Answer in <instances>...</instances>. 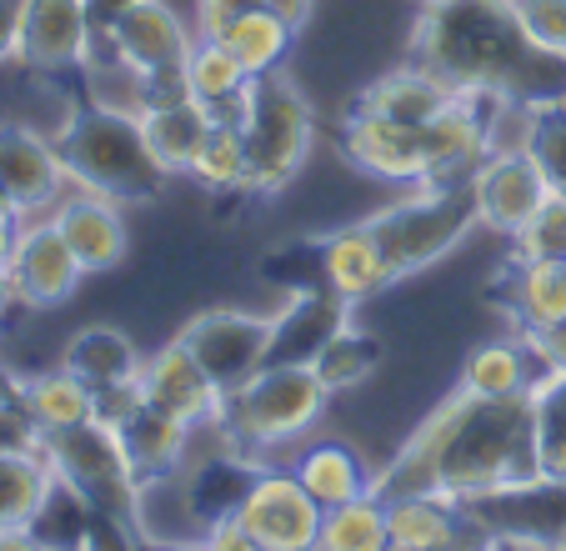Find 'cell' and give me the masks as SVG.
I'll list each match as a JSON object with an SVG mask.
<instances>
[{
    "label": "cell",
    "instance_id": "obj_1",
    "mask_svg": "<svg viewBox=\"0 0 566 551\" xmlns=\"http://www.w3.org/2000/svg\"><path fill=\"white\" fill-rule=\"evenodd\" d=\"M542 456H536V412L532 396L486 402V396L457 392L411 432L396 461L376 471L371 491L407 497L431 491L457 507L502 501L522 491H542Z\"/></svg>",
    "mask_w": 566,
    "mask_h": 551
},
{
    "label": "cell",
    "instance_id": "obj_2",
    "mask_svg": "<svg viewBox=\"0 0 566 551\" xmlns=\"http://www.w3.org/2000/svg\"><path fill=\"white\" fill-rule=\"evenodd\" d=\"M411 61L437 71L461 96L502 106H546L566 96V61L536 51L516 0H437L411 35Z\"/></svg>",
    "mask_w": 566,
    "mask_h": 551
},
{
    "label": "cell",
    "instance_id": "obj_3",
    "mask_svg": "<svg viewBox=\"0 0 566 551\" xmlns=\"http://www.w3.org/2000/svg\"><path fill=\"white\" fill-rule=\"evenodd\" d=\"M55 146H61L65 176H71L75 191L106 196L116 206H136L166 186V170L150 156L146 136H140V121L130 111H111V106H75L71 116L55 131Z\"/></svg>",
    "mask_w": 566,
    "mask_h": 551
},
{
    "label": "cell",
    "instance_id": "obj_4",
    "mask_svg": "<svg viewBox=\"0 0 566 551\" xmlns=\"http://www.w3.org/2000/svg\"><path fill=\"white\" fill-rule=\"evenodd\" d=\"M326 402H332V386L321 382L316 366H306V361H271L247 386L226 392L216 432L226 436V446L235 456L276 451V446L301 441L321 422Z\"/></svg>",
    "mask_w": 566,
    "mask_h": 551
},
{
    "label": "cell",
    "instance_id": "obj_5",
    "mask_svg": "<svg viewBox=\"0 0 566 551\" xmlns=\"http://www.w3.org/2000/svg\"><path fill=\"white\" fill-rule=\"evenodd\" d=\"M366 226L376 231L386 266L401 281V276H417L427 266H437L441 256L457 251L481 226V216H476L471 180H431V186H411L401 201L366 216Z\"/></svg>",
    "mask_w": 566,
    "mask_h": 551
},
{
    "label": "cell",
    "instance_id": "obj_6",
    "mask_svg": "<svg viewBox=\"0 0 566 551\" xmlns=\"http://www.w3.org/2000/svg\"><path fill=\"white\" fill-rule=\"evenodd\" d=\"M45 461H51L55 481H61L91 517L126 521V527H136L140 537H146V527H140L146 487H140L136 467H130L126 436H120L116 426H106V422L91 416L86 426L51 432L45 436Z\"/></svg>",
    "mask_w": 566,
    "mask_h": 551
},
{
    "label": "cell",
    "instance_id": "obj_7",
    "mask_svg": "<svg viewBox=\"0 0 566 551\" xmlns=\"http://www.w3.org/2000/svg\"><path fill=\"white\" fill-rule=\"evenodd\" d=\"M235 121H241L251 156V191L271 196L291 186L311 156V141H316V116H311V101L296 91V81H286L281 71L251 81Z\"/></svg>",
    "mask_w": 566,
    "mask_h": 551
},
{
    "label": "cell",
    "instance_id": "obj_8",
    "mask_svg": "<svg viewBox=\"0 0 566 551\" xmlns=\"http://www.w3.org/2000/svg\"><path fill=\"white\" fill-rule=\"evenodd\" d=\"M231 517L251 531V541L266 551H316L321 541V507L306 487L296 481V471L281 467H256L241 481V497H235Z\"/></svg>",
    "mask_w": 566,
    "mask_h": 551
},
{
    "label": "cell",
    "instance_id": "obj_9",
    "mask_svg": "<svg viewBox=\"0 0 566 551\" xmlns=\"http://www.w3.org/2000/svg\"><path fill=\"white\" fill-rule=\"evenodd\" d=\"M471 196H476V216L481 226H492L512 241L536 211L556 196L546 166L536 160L532 146L512 141V146H492L486 160L471 170Z\"/></svg>",
    "mask_w": 566,
    "mask_h": 551
},
{
    "label": "cell",
    "instance_id": "obj_10",
    "mask_svg": "<svg viewBox=\"0 0 566 551\" xmlns=\"http://www.w3.org/2000/svg\"><path fill=\"white\" fill-rule=\"evenodd\" d=\"M271 316H251V311H201L181 326V341L196 361H201L211 382L221 392L247 386L261 366H271Z\"/></svg>",
    "mask_w": 566,
    "mask_h": 551
},
{
    "label": "cell",
    "instance_id": "obj_11",
    "mask_svg": "<svg viewBox=\"0 0 566 551\" xmlns=\"http://www.w3.org/2000/svg\"><path fill=\"white\" fill-rule=\"evenodd\" d=\"M6 281H11L15 306L55 311L86 281V266L71 256V246L55 231L51 216H25L21 231H15L11 261H6Z\"/></svg>",
    "mask_w": 566,
    "mask_h": 551
},
{
    "label": "cell",
    "instance_id": "obj_12",
    "mask_svg": "<svg viewBox=\"0 0 566 551\" xmlns=\"http://www.w3.org/2000/svg\"><path fill=\"white\" fill-rule=\"evenodd\" d=\"M342 150L361 176H376L386 186H431V156L421 126H401V121L371 116V111L352 106L342 121Z\"/></svg>",
    "mask_w": 566,
    "mask_h": 551
},
{
    "label": "cell",
    "instance_id": "obj_13",
    "mask_svg": "<svg viewBox=\"0 0 566 551\" xmlns=\"http://www.w3.org/2000/svg\"><path fill=\"white\" fill-rule=\"evenodd\" d=\"M196 35L201 31L181 21V11H176L171 0H146L130 15H120L106 35H96V45H106L140 81H150V75H181Z\"/></svg>",
    "mask_w": 566,
    "mask_h": 551
},
{
    "label": "cell",
    "instance_id": "obj_14",
    "mask_svg": "<svg viewBox=\"0 0 566 551\" xmlns=\"http://www.w3.org/2000/svg\"><path fill=\"white\" fill-rule=\"evenodd\" d=\"M0 191L11 196V206L21 216H51L55 201L71 191L55 136L0 121Z\"/></svg>",
    "mask_w": 566,
    "mask_h": 551
},
{
    "label": "cell",
    "instance_id": "obj_15",
    "mask_svg": "<svg viewBox=\"0 0 566 551\" xmlns=\"http://www.w3.org/2000/svg\"><path fill=\"white\" fill-rule=\"evenodd\" d=\"M91 51H96V25H91L86 0H25L21 55H15L21 65L41 75L86 71Z\"/></svg>",
    "mask_w": 566,
    "mask_h": 551
},
{
    "label": "cell",
    "instance_id": "obj_16",
    "mask_svg": "<svg viewBox=\"0 0 566 551\" xmlns=\"http://www.w3.org/2000/svg\"><path fill=\"white\" fill-rule=\"evenodd\" d=\"M140 382H146V402L150 406L181 416V422H191V426H216V416H221L226 392L211 382V372H206L201 361L186 351L181 336L166 341L156 356H146Z\"/></svg>",
    "mask_w": 566,
    "mask_h": 551
},
{
    "label": "cell",
    "instance_id": "obj_17",
    "mask_svg": "<svg viewBox=\"0 0 566 551\" xmlns=\"http://www.w3.org/2000/svg\"><path fill=\"white\" fill-rule=\"evenodd\" d=\"M51 221H55V231L65 236L71 256L86 266V276L111 271V266H120V256H126V216H120V206L106 201V196H91V191H75L71 186V191L55 201Z\"/></svg>",
    "mask_w": 566,
    "mask_h": 551
},
{
    "label": "cell",
    "instance_id": "obj_18",
    "mask_svg": "<svg viewBox=\"0 0 566 551\" xmlns=\"http://www.w3.org/2000/svg\"><path fill=\"white\" fill-rule=\"evenodd\" d=\"M276 336H271V361H306L316 366V356L332 346V336H342L352 326V301L326 291H296L281 306V316H271Z\"/></svg>",
    "mask_w": 566,
    "mask_h": 551
},
{
    "label": "cell",
    "instance_id": "obj_19",
    "mask_svg": "<svg viewBox=\"0 0 566 551\" xmlns=\"http://www.w3.org/2000/svg\"><path fill=\"white\" fill-rule=\"evenodd\" d=\"M316 261H321V281H326L336 297L352 301V306H361V301L381 297V291L396 281L391 266H386L381 241H376V231H371L366 221L332 231L326 241L316 246Z\"/></svg>",
    "mask_w": 566,
    "mask_h": 551
},
{
    "label": "cell",
    "instance_id": "obj_20",
    "mask_svg": "<svg viewBox=\"0 0 566 551\" xmlns=\"http://www.w3.org/2000/svg\"><path fill=\"white\" fill-rule=\"evenodd\" d=\"M457 96H461V91H451V85L441 81L437 71H427V65L407 61L401 71H386L381 81L366 85L356 106L371 111V116L401 121V126H427V121H437Z\"/></svg>",
    "mask_w": 566,
    "mask_h": 551
},
{
    "label": "cell",
    "instance_id": "obj_21",
    "mask_svg": "<svg viewBox=\"0 0 566 551\" xmlns=\"http://www.w3.org/2000/svg\"><path fill=\"white\" fill-rule=\"evenodd\" d=\"M457 501L431 497V491H407V497H386V531L391 547L401 551H476L461 537Z\"/></svg>",
    "mask_w": 566,
    "mask_h": 551
},
{
    "label": "cell",
    "instance_id": "obj_22",
    "mask_svg": "<svg viewBox=\"0 0 566 551\" xmlns=\"http://www.w3.org/2000/svg\"><path fill=\"white\" fill-rule=\"evenodd\" d=\"M542 382L532 346L522 336L481 341L461 361V392L486 396V402H512V396H532V386Z\"/></svg>",
    "mask_w": 566,
    "mask_h": 551
},
{
    "label": "cell",
    "instance_id": "obj_23",
    "mask_svg": "<svg viewBox=\"0 0 566 551\" xmlns=\"http://www.w3.org/2000/svg\"><path fill=\"white\" fill-rule=\"evenodd\" d=\"M140 136H146L150 156L160 160V170L166 176H186V166L196 160V150H201L206 131H211V111L201 106V101L191 96H176V101H156V106L140 111Z\"/></svg>",
    "mask_w": 566,
    "mask_h": 551
},
{
    "label": "cell",
    "instance_id": "obj_24",
    "mask_svg": "<svg viewBox=\"0 0 566 551\" xmlns=\"http://www.w3.org/2000/svg\"><path fill=\"white\" fill-rule=\"evenodd\" d=\"M502 306L516 331L566 321V261H512L502 281Z\"/></svg>",
    "mask_w": 566,
    "mask_h": 551
},
{
    "label": "cell",
    "instance_id": "obj_25",
    "mask_svg": "<svg viewBox=\"0 0 566 551\" xmlns=\"http://www.w3.org/2000/svg\"><path fill=\"white\" fill-rule=\"evenodd\" d=\"M181 81H186V96L201 101L211 116L235 121L241 116V96H247L251 75L216 35H196L191 55H186V65H181Z\"/></svg>",
    "mask_w": 566,
    "mask_h": 551
},
{
    "label": "cell",
    "instance_id": "obj_26",
    "mask_svg": "<svg viewBox=\"0 0 566 551\" xmlns=\"http://www.w3.org/2000/svg\"><path fill=\"white\" fill-rule=\"evenodd\" d=\"M196 432H201V426L181 422V416H171V412H160V406H146V412L120 432L126 436V451H130V467H136L140 487L171 477V471L181 467V456L191 451Z\"/></svg>",
    "mask_w": 566,
    "mask_h": 551
},
{
    "label": "cell",
    "instance_id": "obj_27",
    "mask_svg": "<svg viewBox=\"0 0 566 551\" xmlns=\"http://www.w3.org/2000/svg\"><path fill=\"white\" fill-rule=\"evenodd\" d=\"M61 491L51 461H45V441L35 451H0V527H35Z\"/></svg>",
    "mask_w": 566,
    "mask_h": 551
},
{
    "label": "cell",
    "instance_id": "obj_28",
    "mask_svg": "<svg viewBox=\"0 0 566 551\" xmlns=\"http://www.w3.org/2000/svg\"><path fill=\"white\" fill-rule=\"evenodd\" d=\"M216 41L247 65L251 81H261V75H276L281 65H286L291 45H296V31H291L276 11H266V6H247V11L231 15V21L216 31Z\"/></svg>",
    "mask_w": 566,
    "mask_h": 551
},
{
    "label": "cell",
    "instance_id": "obj_29",
    "mask_svg": "<svg viewBox=\"0 0 566 551\" xmlns=\"http://www.w3.org/2000/svg\"><path fill=\"white\" fill-rule=\"evenodd\" d=\"M15 396H21V406L31 412V422L41 426L45 436L51 432H71V426H86L91 416H96V392H91L81 376L71 372V366H51V372L31 376V382L15 386Z\"/></svg>",
    "mask_w": 566,
    "mask_h": 551
},
{
    "label": "cell",
    "instance_id": "obj_30",
    "mask_svg": "<svg viewBox=\"0 0 566 551\" xmlns=\"http://www.w3.org/2000/svg\"><path fill=\"white\" fill-rule=\"evenodd\" d=\"M65 366H71L91 392H106V386L136 382L146 356H140L136 341L120 326H86V331H75V341L65 346Z\"/></svg>",
    "mask_w": 566,
    "mask_h": 551
},
{
    "label": "cell",
    "instance_id": "obj_31",
    "mask_svg": "<svg viewBox=\"0 0 566 551\" xmlns=\"http://www.w3.org/2000/svg\"><path fill=\"white\" fill-rule=\"evenodd\" d=\"M296 481L321 501V507H342V501H356L361 491H371L376 471H366V461L342 441H311L306 451L291 461Z\"/></svg>",
    "mask_w": 566,
    "mask_h": 551
},
{
    "label": "cell",
    "instance_id": "obj_32",
    "mask_svg": "<svg viewBox=\"0 0 566 551\" xmlns=\"http://www.w3.org/2000/svg\"><path fill=\"white\" fill-rule=\"evenodd\" d=\"M186 176L201 186V191H251V156H247V136H241V121L216 116L206 131L196 160L186 166Z\"/></svg>",
    "mask_w": 566,
    "mask_h": 551
},
{
    "label": "cell",
    "instance_id": "obj_33",
    "mask_svg": "<svg viewBox=\"0 0 566 551\" xmlns=\"http://www.w3.org/2000/svg\"><path fill=\"white\" fill-rule=\"evenodd\" d=\"M386 547H391V531H386V497L381 491H361L356 501L326 507L316 551H386Z\"/></svg>",
    "mask_w": 566,
    "mask_h": 551
},
{
    "label": "cell",
    "instance_id": "obj_34",
    "mask_svg": "<svg viewBox=\"0 0 566 551\" xmlns=\"http://www.w3.org/2000/svg\"><path fill=\"white\" fill-rule=\"evenodd\" d=\"M532 412L546 487H566V372H542V382L532 386Z\"/></svg>",
    "mask_w": 566,
    "mask_h": 551
},
{
    "label": "cell",
    "instance_id": "obj_35",
    "mask_svg": "<svg viewBox=\"0 0 566 551\" xmlns=\"http://www.w3.org/2000/svg\"><path fill=\"white\" fill-rule=\"evenodd\" d=\"M376 366H381V341L366 336V331H356V326H346L342 336H332V346L316 356V372H321V382L332 386V392L366 382Z\"/></svg>",
    "mask_w": 566,
    "mask_h": 551
},
{
    "label": "cell",
    "instance_id": "obj_36",
    "mask_svg": "<svg viewBox=\"0 0 566 551\" xmlns=\"http://www.w3.org/2000/svg\"><path fill=\"white\" fill-rule=\"evenodd\" d=\"M512 261H566V191H556L522 231L512 236Z\"/></svg>",
    "mask_w": 566,
    "mask_h": 551
},
{
    "label": "cell",
    "instance_id": "obj_37",
    "mask_svg": "<svg viewBox=\"0 0 566 551\" xmlns=\"http://www.w3.org/2000/svg\"><path fill=\"white\" fill-rule=\"evenodd\" d=\"M516 15L536 51L566 61V0H516Z\"/></svg>",
    "mask_w": 566,
    "mask_h": 551
},
{
    "label": "cell",
    "instance_id": "obj_38",
    "mask_svg": "<svg viewBox=\"0 0 566 551\" xmlns=\"http://www.w3.org/2000/svg\"><path fill=\"white\" fill-rule=\"evenodd\" d=\"M146 382H120V386H106V392H96V422L116 426V432H126L130 422H136L140 412H146Z\"/></svg>",
    "mask_w": 566,
    "mask_h": 551
},
{
    "label": "cell",
    "instance_id": "obj_39",
    "mask_svg": "<svg viewBox=\"0 0 566 551\" xmlns=\"http://www.w3.org/2000/svg\"><path fill=\"white\" fill-rule=\"evenodd\" d=\"M516 336L532 346V356H536V366H542V372H566V321H556V326L516 331Z\"/></svg>",
    "mask_w": 566,
    "mask_h": 551
},
{
    "label": "cell",
    "instance_id": "obj_40",
    "mask_svg": "<svg viewBox=\"0 0 566 551\" xmlns=\"http://www.w3.org/2000/svg\"><path fill=\"white\" fill-rule=\"evenodd\" d=\"M201 541H206V551H266V547H256V541H251V531L241 527L231 511H221V517L206 521Z\"/></svg>",
    "mask_w": 566,
    "mask_h": 551
},
{
    "label": "cell",
    "instance_id": "obj_41",
    "mask_svg": "<svg viewBox=\"0 0 566 551\" xmlns=\"http://www.w3.org/2000/svg\"><path fill=\"white\" fill-rule=\"evenodd\" d=\"M196 6V31L201 35H216L231 15H241L247 6H261V0H191Z\"/></svg>",
    "mask_w": 566,
    "mask_h": 551
},
{
    "label": "cell",
    "instance_id": "obj_42",
    "mask_svg": "<svg viewBox=\"0 0 566 551\" xmlns=\"http://www.w3.org/2000/svg\"><path fill=\"white\" fill-rule=\"evenodd\" d=\"M21 11L25 0H0V65L21 55Z\"/></svg>",
    "mask_w": 566,
    "mask_h": 551
},
{
    "label": "cell",
    "instance_id": "obj_43",
    "mask_svg": "<svg viewBox=\"0 0 566 551\" xmlns=\"http://www.w3.org/2000/svg\"><path fill=\"white\" fill-rule=\"evenodd\" d=\"M136 6H146V0H86V11H91V25H96V35H106L111 25H116L120 15H130Z\"/></svg>",
    "mask_w": 566,
    "mask_h": 551
},
{
    "label": "cell",
    "instance_id": "obj_44",
    "mask_svg": "<svg viewBox=\"0 0 566 551\" xmlns=\"http://www.w3.org/2000/svg\"><path fill=\"white\" fill-rule=\"evenodd\" d=\"M0 551H51L35 527H0Z\"/></svg>",
    "mask_w": 566,
    "mask_h": 551
},
{
    "label": "cell",
    "instance_id": "obj_45",
    "mask_svg": "<svg viewBox=\"0 0 566 551\" xmlns=\"http://www.w3.org/2000/svg\"><path fill=\"white\" fill-rule=\"evenodd\" d=\"M261 6H266V11H276L291 31H301V25L316 15V0H261Z\"/></svg>",
    "mask_w": 566,
    "mask_h": 551
},
{
    "label": "cell",
    "instance_id": "obj_46",
    "mask_svg": "<svg viewBox=\"0 0 566 551\" xmlns=\"http://www.w3.org/2000/svg\"><path fill=\"white\" fill-rule=\"evenodd\" d=\"M156 551H206L201 537H176V541H160Z\"/></svg>",
    "mask_w": 566,
    "mask_h": 551
},
{
    "label": "cell",
    "instance_id": "obj_47",
    "mask_svg": "<svg viewBox=\"0 0 566 551\" xmlns=\"http://www.w3.org/2000/svg\"><path fill=\"white\" fill-rule=\"evenodd\" d=\"M15 306V297H11V281H6V271H0V316Z\"/></svg>",
    "mask_w": 566,
    "mask_h": 551
},
{
    "label": "cell",
    "instance_id": "obj_48",
    "mask_svg": "<svg viewBox=\"0 0 566 551\" xmlns=\"http://www.w3.org/2000/svg\"><path fill=\"white\" fill-rule=\"evenodd\" d=\"M546 551H566V527L556 531V537H546Z\"/></svg>",
    "mask_w": 566,
    "mask_h": 551
},
{
    "label": "cell",
    "instance_id": "obj_49",
    "mask_svg": "<svg viewBox=\"0 0 566 551\" xmlns=\"http://www.w3.org/2000/svg\"><path fill=\"white\" fill-rule=\"evenodd\" d=\"M421 6H437V0H421Z\"/></svg>",
    "mask_w": 566,
    "mask_h": 551
},
{
    "label": "cell",
    "instance_id": "obj_50",
    "mask_svg": "<svg viewBox=\"0 0 566 551\" xmlns=\"http://www.w3.org/2000/svg\"><path fill=\"white\" fill-rule=\"evenodd\" d=\"M386 551H401V547H386Z\"/></svg>",
    "mask_w": 566,
    "mask_h": 551
},
{
    "label": "cell",
    "instance_id": "obj_51",
    "mask_svg": "<svg viewBox=\"0 0 566 551\" xmlns=\"http://www.w3.org/2000/svg\"><path fill=\"white\" fill-rule=\"evenodd\" d=\"M0 392H6V382H0Z\"/></svg>",
    "mask_w": 566,
    "mask_h": 551
}]
</instances>
